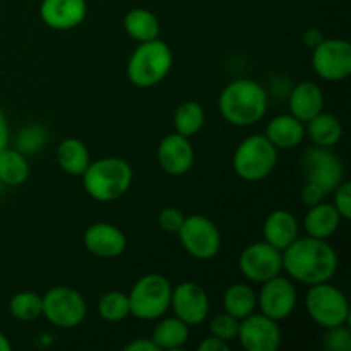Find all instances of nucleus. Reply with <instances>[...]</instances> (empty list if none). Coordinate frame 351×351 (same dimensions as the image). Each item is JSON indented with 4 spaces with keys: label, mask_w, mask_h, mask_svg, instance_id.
<instances>
[{
    "label": "nucleus",
    "mask_w": 351,
    "mask_h": 351,
    "mask_svg": "<svg viewBox=\"0 0 351 351\" xmlns=\"http://www.w3.org/2000/svg\"><path fill=\"white\" fill-rule=\"evenodd\" d=\"M218 108L223 119L235 127L261 122L269 108V93L254 79H235L219 93Z\"/></svg>",
    "instance_id": "obj_2"
},
{
    "label": "nucleus",
    "mask_w": 351,
    "mask_h": 351,
    "mask_svg": "<svg viewBox=\"0 0 351 351\" xmlns=\"http://www.w3.org/2000/svg\"><path fill=\"white\" fill-rule=\"evenodd\" d=\"M184 219H185V215L182 209L173 208V206H168V208L161 209L160 215H158V225H160V228L163 230V232L177 235L180 226L184 225Z\"/></svg>",
    "instance_id": "obj_35"
},
{
    "label": "nucleus",
    "mask_w": 351,
    "mask_h": 351,
    "mask_svg": "<svg viewBox=\"0 0 351 351\" xmlns=\"http://www.w3.org/2000/svg\"><path fill=\"white\" fill-rule=\"evenodd\" d=\"M305 134L311 137L315 146L332 147L341 141L343 137V125L332 113L321 112L314 119L308 120L305 127Z\"/></svg>",
    "instance_id": "obj_27"
},
{
    "label": "nucleus",
    "mask_w": 351,
    "mask_h": 351,
    "mask_svg": "<svg viewBox=\"0 0 351 351\" xmlns=\"http://www.w3.org/2000/svg\"><path fill=\"white\" fill-rule=\"evenodd\" d=\"M232 163L237 177L242 180H266L276 168L278 149L266 134H252L237 146Z\"/></svg>",
    "instance_id": "obj_5"
},
{
    "label": "nucleus",
    "mask_w": 351,
    "mask_h": 351,
    "mask_svg": "<svg viewBox=\"0 0 351 351\" xmlns=\"http://www.w3.org/2000/svg\"><path fill=\"white\" fill-rule=\"evenodd\" d=\"M305 311L308 317L322 329L348 324L350 304L346 295L329 281L308 287L305 295Z\"/></svg>",
    "instance_id": "obj_7"
},
{
    "label": "nucleus",
    "mask_w": 351,
    "mask_h": 351,
    "mask_svg": "<svg viewBox=\"0 0 351 351\" xmlns=\"http://www.w3.org/2000/svg\"><path fill=\"white\" fill-rule=\"evenodd\" d=\"M82 187L95 201L112 202L120 199L132 187V167L117 156L91 161L81 175Z\"/></svg>",
    "instance_id": "obj_3"
},
{
    "label": "nucleus",
    "mask_w": 351,
    "mask_h": 351,
    "mask_svg": "<svg viewBox=\"0 0 351 351\" xmlns=\"http://www.w3.org/2000/svg\"><path fill=\"white\" fill-rule=\"evenodd\" d=\"M239 269L252 283H264L283 271V252L267 242L250 243L239 257Z\"/></svg>",
    "instance_id": "obj_13"
},
{
    "label": "nucleus",
    "mask_w": 351,
    "mask_h": 351,
    "mask_svg": "<svg viewBox=\"0 0 351 351\" xmlns=\"http://www.w3.org/2000/svg\"><path fill=\"white\" fill-rule=\"evenodd\" d=\"M12 350V345H10L9 338L0 331V351H10Z\"/></svg>",
    "instance_id": "obj_42"
},
{
    "label": "nucleus",
    "mask_w": 351,
    "mask_h": 351,
    "mask_svg": "<svg viewBox=\"0 0 351 351\" xmlns=\"http://www.w3.org/2000/svg\"><path fill=\"white\" fill-rule=\"evenodd\" d=\"M43 297V315L58 329H74L84 322L88 304L77 290L71 287H53Z\"/></svg>",
    "instance_id": "obj_8"
},
{
    "label": "nucleus",
    "mask_w": 351,
    "mask_h": 351,
    "mask_svg": "<svg viewBox=\"0 0 351 351\" xmlns=\"http://www.w3.org/2000/svg\"><path fill=\"white\" fill-rule=\"evenodd\" d=\"M123 350L125 351H160V348L154 345V341L151 338L134 339V341H130Z\"/></svg>",
    "instance_id": "obj_39"
},
{
    "label": "nucleus",
    "mask_w": 351,
    "mask_h": 351,
    "mask_svg": "<svg viewBox=\"0 0 351 351\" xmlns=\"http://www.w3.org/2000/svg\"><path fill=\"white\" fill-rule=\"evenodd\" d=\"M48 143V130L40 123L24 127L16 137V149L23 154H34L45 147Z\"/></svg>",
    "instance_id": "obj_32"
},
{
    "label": "nucleus",
    "mask_w": 351,
    "mask_h": 351,
    "mask_svg": "<svg viewBox=\"0 0 351 351\" xmlns=\"http://www.w3.org/2000/svg\"><path fill=\"white\" fill-rule=\"evenodd\" d=\"M312 67L328 82L345 81L351 74V45L341 38H324L312 50Z\"/></svg>",
    "instance_id": "obj_11"
},
{
    "label": "nucleus",
    "mask_w": 351,
    "mask_h": 351,
    "mask_svg": "<svg viewBox=\"0 0 351 351\" xmlns=\"http://www.w3.org/2000/svg\"><path fill=\"white\" fill-rule=\"evenodd\" d=\"M170 308H173L175 315L184 321L189 328H194L208 319L211 304L201 285L195 281H184L171 291Z\"/></svg>",
    "instance_id": "obj_15"
},
{
    "label": "nucleus",
    "mask_w": 351,
    "mask_h": 351,
    "mask_svg": "<svg viewBox=\"0 0 351 351\" xmlns=\"http://www.w3.org/2000/svg\"><path fill=\"white\" fill-rule=\"evenodd\" d=\"M223 308L242 321L257 311V291L247 283H233L223 293Z\"/></svg>",
    "instance_id": "obj_26"
},
{
    "label": "nucleus",
    "mask_w": 351,
    "mask_h": 351,
    "mask_svg": "<svg viewBox=\"0 0 351 351\" xmlns=\"http://www.w3.org/2000/svg\"><path fill=\"white\" fill-rule=\"evenodd\" d=\"M195 153L191 139L182 134H168L158 146V163L165 173L171 177H182L194 167Z\"/></svg>",
    "instance_id": "obj_17"
},
{
    "label": "nucleus",
    "mask_w": 351,
    "mask_h": 351,
    "mask_svg": "<svg viewBox=\"0 0 351 351\" xmlns=\"http://www.w3.org/2000/svg\"><path fill=\"white\" fill-rule=\"evenodd\" d=\"M29 171L26 154L9 146L0 151V184L7 187L23 185L29 178Z\"/></svg>",
    "instance_id": "obj_28"
},
{
    "label": "nucleus",
    "mask_w": 351,
    "mask_h": 351,
    "mask_svg": "<svg viewBox=\"0 0 351 351\" xmlns=\"http://www.w3.org/2000/svg\"><path fill=\"white\" fill-rule=\"evenodd\" d=\"M9 122H7L5 113L0 108V151L5 149V147L9 146Z\"/></svg>",
    "instance_id": "obj_41"
},
{
    "label": "nucleus",
    "mask_w": 351,
    "mask_h": 351,
    "mask_svg": "<svg viewBox=\"0 0 351 351\" xmlns=\"http://www.w3.org/2000/svg\"><path fill=\"white\" fill-rule=\"evenodd\" d=\"M86 250L99 259H117L127 249V237L122 230L112 223H93L82 235Z\"/></svg>",
    "instance_id": "obj_16"
},
{
    "label": "nucleus",
    "mask_w": 351,
    "mask_h": 351,
    "mask_svg": "<svg viewBox=\"0 0 351 351\" xmlns=\"http://www.w3.org/2000/svg\"><path fill=\"white\" fill-rule=\"evenodd\" d=\"M204 108L201 106V103L194 101V99L180 103L173 113L175 130H177L178 134H182V136L189 137V139H191L192 136H195L197 132H201V129L204 127Z\"/></svg>",
    "instance_id": "obj_29"
},
{
    "label": "nucleus",
    "mask_w": 351,
    "mask_h": 351,
    "mask_svg": "<svg viewBox=\"0 0 351 351\" xmlns=\"http://www.w3.org/2000/svg\"><path fill=\"white\" fill-rule=\"evenodd\" d=\"M98 315L106 322H120L130 315L129 295L123 291H106L98 300Z\"/></svg>",
    "instance_id": "obj_31"
},
{
    "label": "nucleus",
    "mask_w": 351,
    "mask_h": 351,
    "mask_svg": "<svg viewBox=\"0 0 351 351\" xmlns=\"http://www.w3.org/2000/svg\"><path fill=\"white\" fill-rule=\"evenodd\" d=\"M177 235L185 252L197 261L215 259L221 250V232L216 223L204 215L185 216Z\"/></svg>",
    "instance_id": "obj_9"
},
{
    "label": "nucleus",
    "mask_w": 351,
    "mask_h": 351,
    "mask_svg": "<svg viewBox=\"0 0 351 351\" xmlns=\"http://www.w3.org/2000/svg\"><path fill=\"white\" fill-rule=\"evenodd\" d=\"M173 67V51L160 38L139 43L127 62V77L137 88L160 84Z\"/></svg>",
    "instance_id": "obj_4"
},
{
    "label": "nucleus",
    "mask_w": 351,
    "mask_h": 351,
    "mask_svg": "<svg viewBox=\"0 0 351 351\" xmlns=\"http://www.w3.org/2000/svg\"><path fill=\"white\" fill-rule=\"evenodd\" d=\"M305 136V123L291 113L273 117L266 127V137L278 151L295 149L304 143Z\"/></svg>",
    "instance_id": "obj_21"
},
{
    "label": "nucleus",
    "mask_w": 351,
    "mask_h": 351,
    "mask_svg": "<svg viewBox=\"0 0 351 351\" xmlns=\"http://www.w3.org/2000/svg\"><path fill=\"white\" fill-rule=\"evenodd\" d=\"M171 291H173V287L163 274H144L127 293L130 315L141 321H158L165 317V314L170 311Z\"/></svg>",
    "instance_id": "obj_6"
},
{
    "label": "nucleus",
    "mask_w": 351,
    "mask_h": 351,
    "mask_svg": "<svg viewBox=\"0 0 351 351\" xmlns=\"http://www.w3.org/2000/svg\"><path fill=\"white\" fill-rule=\"evenodd\" d=\"M283 269L291 280L305 287L326 283L338 271V254L328 240L307 235L283 250Z\"/></svg>",
    "instance_id": "obj_1"
},
{
    "label": "nucleus",
    "mask_w": 351,
    "mask_h": 351,
    "mask_svg": "<svg viewBox=\"0 0 351 351\" xmlns=\"http://www.w3.org/2000/svg\"><path fill=\"white\" fill-rule=\"evenodd\" d=\"M57 161L58 167L65 173L72 177H81L88 165L91 163V154L88 146L77 137H67L62 141L57 147Z\"/></svg>",
    "instance_id": "obj_24"
},
{
    "label": "nucleus",
    "mask_w": 351,
    "mask_h": 351,
    "mask_svg": "<svg viewBox=\"0 0 351 351\" xmlns=\"http://www.w3.org/2000/svg\"><path fill=\"white\" fill-rule=\"evenodd\" d=\"M123 29L132 40L144 43V41L160 38L161 24L156 14L144 9V7H136V9L129 10L123 17Z\"/></svg>",
    "instance_id": "obj_25"
},
{
    "label": "nucleus",
    "mask_w": 351,
    "mask_h": 351,
    "mask_svg": "<svg viewBox=\"0 0 351 351\" xmlns=\"http://www.w3.org/2000/svg\"><path fill=\"white\" fill-rule=\"evenodd\" d=\"M324 40V33L317 27H311L304 33V45L308 48V50H314L321 41Z\"/></svg>",
    "instance_id": "obj_40"
},
{
    "label": "nucleus",
    "mask_w": 351,
    "mask_h": 351,
    "mask_svg": "<svg viewBox=\"0 0 351 351\" xmlns=\"http://www.w3.org/2000/svg\"><path fill=\"white\" fill-rule=\"evenodd\" d=\"M237 341L245 351H278L283 343V331L278 321L254 312L240 321Z\"/></svg>",
    "instance_id": "obj_14"
},
{
    "label": "nucleus",
    "mask_w": 351,
    "mask_h": 351,
    "mask_svg": "<svg viewBox=\"0 0 351 351\" xmlns=\"http://www.w3.org/2000/svg\"><path fill=\"white\" fill-rule=\"evenodd\" d=\"M302 170H304L305 182H312L326 192V195L332 194L335 189L345 180V167L338 154L331 151V147L312 146L302 154Z\"/></svg>",
    "instance_id": "obj_10"
},
{
    "label": "nucleus",
    "mask_w": 351,
    "mask_h": 351,
    "mask_svg": "<svg viewBox=\"0 0 351 351\" xmlns=\"http://www.w3.org/2000/svg\"><path fill=\"white\" fill-rule=\"evenodd\" d=\"M88 16L86 0H43L40 17L55 31H69L84 23Z\"/></svg>",
    "instance_id": "obj_18"
},
{
    "label": "nucleus",
    "mask_w": 351,
    "mask_h": 351,
    "mask_svg": "<svg viewBox=\"0 0 351 351\" xmlns=\"http://www.w3.org/2000/svg\"><path fill=\"white\" fill-rule=\"evenodd\" d=\"M341 216L338 209L332 206V202H319L311 206L304 218V228L308 237L314 239L328 240L335 235L341 225Z\"/></svg>",
    "instance_id": "obj_22"
},
{
    "label": "nucleus",
    "mask_w": 351,
    "mask_h": 351,
    "mask_svg": "<svg viewBox=\"0 0 351 351\" xmlns=\"http://www.w3.org/2000/svg\"><path fill=\"white\" fill-rule=\"evenodd\" d=\"M257 293V308L261 314L267 315L273 321H285L290 317L297 308L298 293L291 278H285L281 274L261 283Z\"/></svg>",
    "instance_id": "obj_12"
},
{
    "label": "nucleus",
    "mask_w": 351,
    "mask_h": 351,
    "mask_svg": "<svg viewBox=\"0 0 351 351\" xmlns=\"http://www.w3.org/2000/svg\"><path fill=\"white\" fill-rule=\"evenodd\" d=\"M239 329L240 319L233 317V315L226 314V312L215 315V317L211 319V322H209V332L226 343L235 341L237 336H239Z\"/></svg>",
    "instance_id": "obj_33"
},
{
    "label": "nucleus",
    "mask_w": 351,
    "mask_h": 351,
    "mask_svg": "<svg viewBox=\"0 0 351 351\" xmlns=\"http://www.w3.org/2000/svg\"><path fill=\"white\" fill-rule=\"evenodd\" d=\"M324 346L329 351H351V331L346 324L326 329Z\"/></svg>",
    "instance_id": "obj_34"
},
{
    "label": "nucleus",
    "mask_w": 351,
    "mask_h": 351,
    "mask_svg": "<svg viewBox=\"0 0 351 351\" xmlns=\"http://www.w3.org/2000/svg\"><path fill=\"white\" fill-rule=\"evenodd\" d=\"M191 328L184 321L173 315V317L158 319V324L154 326L151 339L160 350L175 351L187 345Z\"/></svg>",
    "instance_id": "obj_23"
},
{
    "label": "nucleus",
    "mask_w": 351,
    "mask_h": 351,
    "mask_svg": "<svg viewBox=\"0 0 351 351\" xmlns=\"http://www.w3.org/2000/svg\"><path fill=\"white\" fill-rule=\"evenodd\" d=\"M324 197H326V192L322 191L321 187H317V185L312 184V182H305L304 189H302L300 192V199L305 206L311 208V206L319 204V202L324 201Z\"/></svg>",
    "instance_id": "obj_37"
},
{
    "label": "nucleus",
    "mask_w": 351,
    "mask_h": 351,
    "mask_svg": "<svg viewBox=\"0 0 351 351\" xmlns=\"http://www.w3.org/2000/svg\"><path fill=\"white\" fill-rule=\"evenodd\" d=\"M199 351H230V343L223 341V339L216 338V336H209V338L202 339L197 346Z\"/></svg>",
    "instance_id": "obj_38"
},
{
    "label": "nucleus",
    "mask_w": 351,
    "mask_h": 351,
    "mask_svg": "<svg viewBox=\"0 0 351 351\" xmlns=\"http://www.w3.org/2000/svg\"><path fill=\"white\" fill-rule=\"evenodd\" d=\"M9 312L21 322L36 321L43 315V297L34 291H17L9 300Z\"/></svg>",
    "instance_id": "obj_30"
},
{
    "label": "nucleus",
    "mask_w": 351,
    "mask_h": 351,
    "mask_svg": "<svg viewBox=\"0 0 351 351\" xmlns=\"http://www.w3.org/2000/svg\"><path fill=\"white\" fill-rule=\"evenodd\" d=\"M298 232H300V226H298L297 216L287 209H274L264 219V242L276 247L281 252L298 239Z\"/></svg>",
    "instance_id": "obj_19"
},
{
    "label": "nucleus",
    "mask_w": 351,
    "mask_h": 351,
    "mask_svg": "<svg viewBox=\"0 0 351 351\" xmlns=\"http://www.w3.org/2000/svg\"><path fill=\"white\" fill-rule=\"evenodd\" d=\"M324 93L314 81H304L295 86L288 96V108L300 122L307 123L321 112H324Z\"/></svg>",
    "instance_id": "obj_20"
},
{
    "label": "nucleus",
    "mask_w": 351,
    "mask_h": 351,
    "mask_svg": "<svg viewBox=\"0 0 351 351\" xmlns=\"http://www.w3.org/2000/svg\"><path fill=\"white\" fill-rule=\"evenodd\" d=\"M335 201H332V206L338 209L339 216L343 219L351 218V184L350 182L343 180L338 187L335 189Z\"/></svg>",
    "instance_id": "obj_36"
}]
</instances>
